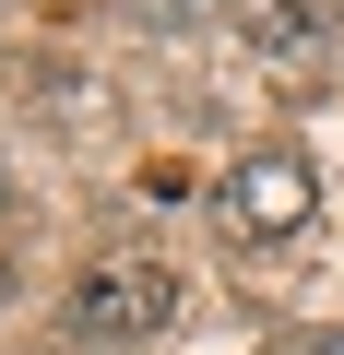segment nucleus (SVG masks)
Segmentation results:
<instances>
[{"mask_svg": "<svg viewBox=\"0 0 344 355\" xmlns=\"http://www.w3.org/2000/svg\"><path fill=\"white\" fill-rule=\"evenodd\" d=\"M166 320H179V272H166V261H131V249L83 261L72 296H60V331L72 343H154Z\"/></svg>", "mask_w": 344, "mask_h": 355, "instance_id": "f257e3e1", "label": "nucleus"}, {"mask_svg": "<svg viewBox=\"0 0 344 355\" xmlns=\"http://www.w3.org/2000/svg\"><path fill=\"white\" fill-rule=\"evenodd\" d=\"M0 308H13V261H0Z\"/></svg>", "mask_w": 344, "mask_h": 355, "instance_id": "39448f33", "label": "nucleus"}, {"mask_svg": "<svg viewBox=\"0 0 344 355\" xmlns=\"http://www.w3.org/2000/svg\"><path fill=\"white\" fill-rule=\"evenodd\" d=\"M214 214H226V237L238 249H285V237H309L320 225V178H309V154H238L226 178H214Z\"/></svg>", "mask_w": 344, "mask_h": 355, "instance_id": "f03ea898", "label": "nucleus"}, {"mask_svg": "<svg viewBox=\"0 0 344 355\" xmlns=\"http://www.w3.org/2000/svg\"><path fill=\"white\" fill-rule=\"evenodd\" d=\"M297 355H344V331H309V343H297Z\"/></svg>", "mask_w": 344, "mask_h": 355, "instance_id": "20e7f679", "label": "nucleus"}, {"mask_svg": "<svg viewBox=\"0 0 344 355\" xmlns=\"http://www.w3.org/2000/svg\"><path fill=\"white\" fill-rule=\"evenodd\" d=\"M226 24L261 71H320L332 60V0H226Z\"/></svg>", "mask_w": 344, "mask_h": 355, "instance_id": "7ed1b4c3", "label": "nucleus"}]
</instances>
